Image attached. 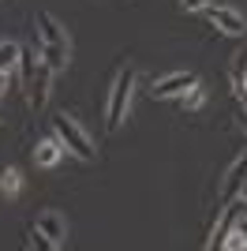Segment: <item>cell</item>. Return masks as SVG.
<instances>
[{"label": "cell", "mask_w": 247, "mask_h": 251, "mask_svg": "<svg viewBox=\"0 0 247 251\" xmlns=\"http://www.w3.org/2000/svg\"><path fill=\"white\" fill-rule=\"evenodd\" d=\"M131 90H135V68H124L113 83V94H109V109H105V127L116 131L124 124V113H127V101H131Z\"/></svg>", "instance_id": "1"}, {"label": "cell", "mask_w": 247, "mask_h": 251, "mask_svg": "<svg viewBox=\"0 0 247 251\" xmlns=\"http://www.w3.org/2000/svg\"><path fill=\"white\" fill-rule=\"evenodd\" d=\"M52 131L60 135V143H64V150L68 154H75L79 161H94V147H90V139H86V131H82L79 124H75L72 116H52Z\"/></svg>", "instance_id": "2"}, {"label": "cell", "mask_w": 247, "mask_h": 251, "mask_svg": "<svg viewBox=\"0 0 247 251\" xmlns=\"http://www.w3.org/2000/svg\"><path fill=\"white\" fill-rule=\"evenodd\" d=\"M206 19L214 23L221 34H232V38H240V34H247V19L240 15V11H232V8H214V4H206Z\"/></svg>", "instance_id": "3"}, {"label": "cell", "mask_w": 247, "mask_h": 251, "mask_svg": "<svg viewBox=\"0 0 247 251\" xmlns=\"http://www.w3.org/2000/svg\"><path fill=\"white\" fill-rule=\"evenodd\" d=\"M195 83H198V75L176 72V75H165L161 83H154V86H150V94H154V98H180L184 90H191Z\"/></svg>", "instance_id": "4"}, {"label": "cell", "mask_w": 247, "mask_h": 251, "mask_svg": "<svg viewBox=\"0 0 247 251\" xmlns=\"http://www.w3.org/2000/svg\"><path fill=\"white\" fill-rule=\"evenodd\" d=\"M244 180H247V150L236 157V165L225 173V184H221V199H225V202L240 199V188H244Z\"/></svg>", "instance_id": "5"}, {"label": "cell", "mask_w": 247, "mask_h": 251, "mask_svg": "<svg viewBox=\"0 0 247 251\" xmlns=\"http://www.w3.org/2000/svg\"><path fill=\"white\" fill-rule=\"evenodd\" d=\"M232 225H236V206H221L217 210L214 229H210V236H206V248H221V240L232 232Z\"/></svg>", "instance_id": "6"}, {"label": "cell", "mask_w": 247, "mask_h": 251, "mask_svg": "<svg viewBox=\"0 0 247 251\" xmlns=\"http://www.w3.org/2000/svg\"><path fill=\"white\" fill-rule=\"evenodd\" d=\"M49 79H52V68L38 64L34 79L26 83V98H30V105H34V109H41V105H45V98H49Z\"/></svg>", "instance_id": "7"}, {"label": "cell", "mask_w": 247, "mask_h": 251, "mask_svg": "<svg viewBox=\"0 0 247 251\" xmlns=\"http://www.w3.org/2000/svg\"><path fill=\"white\" fill-rule=\"evenodd\" d=\"M38 229L45 232V236H49L56 248H60L64 236H68V225H64V218L56 214V210H45V214H41V218H38Z\"/></svg>", "instance_id": "8"}, {"label": "cell", "mask_w": 247, "mask_h": 251, "mask_svg": "<svg viewBox=\"0 0 247 251\" xmlns=\"http://www.w3.org/2000/svg\"><path fill=\"white\" fill-rule=\"evenodd\" d=\"M38 34H41V42H45V45H68V38H64V26L52 19L49 11H41V15H38Z\"/></svg>", "instance_id": "9"}, {"label": "cell", "mask_w": 247, "mask_h": 251, "mask_svg": "<svg viewBox=\"0 0 247 251\" xmlns=\"http://www.w3.org/2000/svg\"><path fill=\"white\" fill-rule=\"evenodd\" d=\"M60 154H64L60 139H45V143H38V150H34V165L49 169V165H56V157H60Z\"/></svg>", "instance_id": "10"}, {"label": "cell", "mask_w": 247, "mask_h": 251, "mask_svg": "<svg viewBox=\"0 0 247 251\" xmlns=\"http://www.w3.org/2000/svg\"><path fill=\"white\" fill-rule=\"evenodd\" d=\"M41 64L52 68V72H60L68 64V45H41Z\"/></svg>", "instance_id": "11"}, {"label": "cell", "mask_w": 247, "mask_h": 251, "mask_svg": "<svg viewBox=\"0 0 247 251\" xmlns=\"http://www.w3.org/2000/svg\"><path fill=\"white\" fill-rule=\"evenodd\" d=\"M38 64H41V52H34V49H23V45H19V72H23V79H26V83L34 79Z\"/></svg>", "instance_id": "12"}, {"label": "cell", "mask_w": 247, "mask_h": 251, "mask_svg": "<svg viewBox=\"0 0 247 251\" xmlns=\"http://www.w3.org/2000/svg\"><path fill=\"white\" fill-rule=\"evenodd\" d=\"M232 90L236 98H247V56H236L232 64Z\"/></svg>", "instance_id": "13"}, {"label": "cell", "mask_w": 247, "mask_h": 251, "mask_svg": "<svg viewBox=\"0 0 247 251\" xmlns=\"http://www.w3.org/2000/svg\"><path fill=\"white\" fill-rule=\"evenodd\" d=\"M19 64V45L15 42H0V75H8Z\"/></svg>", "instance_id": "14"}, {"label": "cell", "mask_w": 247, "mask_h": 251, "mask_svg": "<svg viewBox=\"0 0 247 251\" xmlns=\"http://www.w3.org/2000/svg\"><path fill=\"white\" fill-rule=\"evenodd\" d=\"M180 105H184V113H195L198 105H202V86H191V90H184V94H180Z\"/></svg>", "instance_id": "15"}, {"label": "cell", "mask_w": 247, "mask_h": 251, "mask_svg": "<svg viewBox=\"0 0 247 251\" xmlns=\"http://www.w3.org/2000/svg\"><path fill=\"white\" fill-rule=\"evenodd\" d=\"M221 248H225V251H244V248H247L244 232H236V225H232V232H228L225 240H221Z\"/></svg>", "instance_id": "16"}, {"label": "cell", "mask_w": 247, "mask_h": 251, "mask_svg": "<svg viewBox=\"0 0 247 251\" xmlns=\"http://www.w3.org/2000/svg\"><path fill=\"white\" fill-rule=\"evenodd\" d=\"M0 188H4V195H15V191H19V173L8 169V173L0 176Z\"/></svg>", "instance_id": "17"}, {"label": "cell", "mask_w": 247, "mask_h": 251, "mask_svg": "<svg viewBox=\"0 0 247 251\" xmlns=\"http://www.w3.org/2000/svg\"><path fill=\"white\" fill-rule=\"evenodd\" d=\"M30 248H38V251H52L56 244H52V240H49V236H45L41 229H30Z\"/></svg>", "instance_id": "18"}, {"label": "cell", "mask_w": 247, "mask_h": 251, "mask_svg": "<svg viewBox=\"0 0 247 251\" xmlns=\"http://www.w3.org/2000/svg\"><path fill=\"white\" fill-rule=\"evenodd\" d=\"M210 0H184V11H202Z\"/></svg>", "instance_id": "19"}, {"label": "cell", "mask_w": 247, "mask_h": 251, "mask_svg": "<svg viewBox=\"0 0 247 251\" xmlns=\"http://www.w3.org/2000/svg\"><path fill=\"white\" fill-rule=\"evenodd\" d=\"M236 232H244V240H247V218H236Z\"/></svg>", "instance_id": "20"}, {"label": "cell", "mask_w": 247, "mask_h": 251, "mask_svg": "<svg viewBox=\"0 0 247 251\" xmlns=\"http://www.w3.org/2000/svg\"><path fill=\"white\" fill-rule=\"evenodd\" d=\"M240 199H244V206H247V180H244V188H240Z\"/></svg>", "instance_id": "21"}, {"label": "cell", "mask_w": 247, "mask_h": 251, "mask_svg": "<svg viewBox=\"0 0 247 251\" xmlns=\"http://www.w3.org/2000/svg\"><path fill=\"white\" fill-rule=\"evenodd\" d=\"M4 86H8V75H0V90H4Z\"/></svg>", "instance_id": "22"}, {"label": "cell", "mask_w": 247, "mask_h": 251, "mask_svg": "<svg viewBox=\"0 0 247 251\" xmlns=\"http://www.w3.org/2000/svg\"><path fill=\"white\" fill-rule=\"evenodd\" d=\"M240 124H244V127H247V113H244V116H240Z\"/></svg>", "instance_id": "23"}]
</instances>
